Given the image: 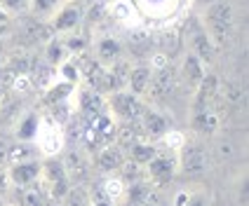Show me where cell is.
<instances>
[{
	"mask_svg": "<svg viewBox=\"0 0 249 206\" xmlns=\"http://www.w3.org/2000/svg\"><path fill=\"white\" fill-rule=\"evenodd\" d=\"M2 56H5V45L0 42V61H2Z\"/></svg>",
	"mask_w": 249,
	"mask_h": 206,
	"instance_id": "cell-36",
	"label": "cell"
},
{
	"mask_svg": "<svg viewBox=\"0 0 249 206\" xmlns=\"http://www.w3.org/2000/svg\"><path fill=\"white\" fill-rule=\"evenodd\" d=\"M36 129H38V120H36V117H28V120H24V122L19 124V138H24V141L33 138V136H36Z\"/></svg>",
	"mask_w": 249,
	"mask_h": 206,
	"instance_id": "cell-29",
	"label": "cell"
},
{
	"mask_svg": "<svg viewBox=\"0 0 249 206\" xmlns=\"http://www.w3.org/2000/svg\"><path fill=\"white\" fill-rule=\"evenodd\" d=\"M7 21H10V14H7L5 10H2V7H0V26H5Z\"/></svg>",
	"mask_w": 249,
	"mask_h": 206,
	"instance_id": "cell-35",
	"label": "cell"
},
{
	"mask_svg": "<svg viewBox=\"0 0 249 206\" xmlns=\"http://www.w3.org/2000/svg\"><path fill=\"white\" fill-rule=\"evenodd\" d=\"M28 159H33V152H31L28 145H24V143L10 145V150H7V162L10 164H19V162H28Z\"/></svg>",
	"mask_w": 249,
	"mask_h": 206,
	"instance_id": "cell-22",
	"label": "cell"
},
{
	"mask_svg": "<svg viewBox=\"0 0 249 206\" xmlns=\"http://www.w3.org/2000/svg\"><path fill=\"white\" fill-rule=\"evenodd\" d=\"M0 7L7 14H19L31 7V0H0Z\"/></svg>",
	"mask_w": 249,
	"mask_h": 206,
	"instance_id": "cell-27",
	"label": "cell"
},
{
	"mask_svg": "<svg viewBox=\"0 0 249 206\" xmlns=\"http://www.w3.org/2000/svg\"><path fill=\"white\" fill-rule=\"evenodd\" d=\"M10 89H12L17 96L28 94V92L33 89V80H31V75H14L12 82H10Z\"/></svg>",
	"mask_w": 249,
	"mask_h": 206,
	"instance_id": "cell-24",
	"label": "cell"
},
{
	"mask_svg": "<svg viewBox=\"0 0 249 206\" xmlns=\"http://www.w3.org/2000/svg\"><path fill=\"white\" fill-rule=\"evenodd\" d=\"M233 26H235V12L231 0H212L205 10V21H202V28L212 45L214 47L226 45L233 35Z\"/></svg>",
	"mask_w": 249,
	"mask_h": 206,
	"instance_id": "cell-1",
	"label": "cell"
},
{
	"mask_svg": "<svg viewBox=\"0 0 249 206\" xmlns=\"http://www.w3.org/2000/svg\"><path fill=\"white\" fill-rule=\"evenodd\" d=\"M219 78L216 75H205L202 82L197 84L195 89V103H193V110H200V108H209L219 101Z\"/></svg>",
	"mask_w": 249,
	"mask_h": 206,
	"instance_id": "cell-9",
	"label": "cell"
},
{
	"mask_svg": "<svg viewBox=\"0 0 249 206\" xmlns=\"http://www.w3.org/2000/svg\"><path fill=\"white\" fill-rule=\"evenodd\" d=\"M66 56H69V49H66L64 40H59V38L47 40V61H50V66H54V68L61 66L66 61Z\"/></svg>",
	"mask_w": 249,
	"mask_h": 206,
	"instance_id": "cell-19",
	"label": "cell"
},
{
	"mask_svg": "<svg viewBox=\"0 0 249 206\" xmlns=\"http://www.w3.org/2000/svg\"><path fill=\"white\" fill-rule=\"evenodd\" d=\"M141 124H143V134L146 136H165L167 131V120L162 115L153 112V110H143L141 115Z\"/></svg>",
	"mask_w": 249,
	"mask_h": 206,
	"instance_id": "cell-15",
	"label": "cell"
},
{
	"mask_svg": "<svg viewBox=\"0 0 249 206\" xmlns=\"http://www.w3.org/2000/svg\"><path fill=\"white\" fill-rule=\"evenodd\" d=\"M111 14H113V19H118L120 24H124V26H129V28H134L139 24V12L129 0H113Z\"/></svg>",
	"mask_w": 249,
	"mask_h": 206,
	"instance_id": "cell-13",
	"label": "cell"
},
{
	"mask_svg": "<svg viewBox=\"0 0 249 206\" xmlns=\"http://www.w3.org/2000/svg\"><path fill=\"white\" fill-rule=\"evenodd\" d=\"M124 159H127V155H124V148L120 143H108V145H104L101 152H99L97 157V164L99 169H104V171H118L120 166L124 164Z\"/></svg>",
	"mask_w": 249,
	"mask_h": 206,
	"instance_id": "cell-11",
	"label": "cell"
},
{
	"mask_svg": "<svg viewBox=\"0 0 249 206\" xmlns=\"http://www.w3.org/2000/svg\"><path fill=\"white\" fill-rule=\"evenodd\" d=\"M158 155V150H155V145H151V143H146V141H137L132 148H129V157H132V162L134 164H148L153 157Z\"/></svg>",
	"mask_w": 249,
	"mask_h": 206,
	"instance_id": "cell-18",
	"label": "cell"
},
{
	"mask_svg": "<svg viewBox=\"0 0 249 206\" xmlns=\"http://www.w3.org/2000/svg\"><path fill=\"white\" fill-rule=\"evenodd\" d=\"M120 54H123V47H120V42L115 38H104V40L97 42V56L101 63H111L113 66Z\"/></svg>",
	"mask_w": 249,
	"mask_h": 206,
	"instance_id": "cell-16",
	"label": "cell"
},
{
	"mask_svg": "<svg viewBox=\"0 0 249 206\" xmlns=\"http://www.w3.org/2000/svg\"><path fill=\"white\" fill-rule=\"evenodd\" d=\"M66 197H69L71 206H92V197H89V192L85 188H71Z\"/></svg>",
	"mask_w": 249,
	"mask_h": 206,
	"instance_id": "cell-23",
	"label": "cell"
},
{
	"mask_svg": "<svg viewBox=\"0 0 249 206\" xmlns=\"http://www.w3.org/2000/svg\"><path fill=\"white\" fill-rule=\"evenodd\" d=\"M7 150H10V143L5 138H0V166L7 164Z\"/></svg>",
	"mask_w": 249,
	"mask_h": 206,
	"instance_id": "cell-32",
	"label": "cell"
},
{
	"mask_svg": "<svg viewBox=\"0 0 249 206\" xmlns=\"http://www.w3.org/2000/svg\"><path fill=\"white\" fill-rule=\"evenodd\" d=\"M179 157H177V166H179L181 174L186 176H200L207 171L209 157H207V148L202 143H183L179 150Z\"/></svg>",
	"mask_w": 249,
	"mask_h": 206,
	"instance_id": "cell-2",
	"label": "cell"
},
{
	"mask_svg": "<svg viewBox=\"0 0 249 206\" xmlns=\"http://www.w3.org/2000/svg\"><path fill=\"white\" fill-rule=\"evenodd\" d=\"M148 169H146V176L151 180V188H162L169 180L174 178V174L179 171L177 166V157H167V155H155L151 162H148Z\"/></svg>",
	"mask_w": 249,
	"mask_h": 206,
	"instance_id": "cell-4",
	"label": "cell"
},
{
	"mask_svg": "<svg viewBox=\"0 0 249 206\" xmlns=\"http://www.w3.org/2000/svg\"><path fill=\"white\" fill-rule=\"evenodd\" d=\"M36 145H38V150L42 155H47V157H54L61 152L64 148V134H61V127L54 122V120H50V117H45V120H38V129H36Z\"/></svg>",
	"mask_w": 249,
	"mask_h": 206,
	"instance_id": "cell-3",
	"label": "cell"
},
{
	"mask_svg": "<svg viewBox=\"0 0 249 206\" xmlns=\"http://www.w3.org/2000/svg\"><path fill=\"white\" fill-rule=\"evenodd\" d=\"M104 194L108 197V202L118 199V197H123V194H124L123 180H120V178H108L106 183H104Z\"/></svg>",
	"mask_w": 249,
	"mask_h": 206,
	"instance_id": "cell-25",
	"label": "cell"
},
{
	"mask_svg": "<svg viewBox=\"0 0 249 206\" xmlns=\"http://www.w3.org/2000/svg\"><path fill=\"white\" fill-rule=\"evenodd\" d=\"M24 206H45V197L40 190L36 188H24V197H21Z\"/></svg>",
	"mask_w": 249,
	"mask_h": 206,
	"instance_id": "cell-28",
	"label": "cell"
},
{
	"mask_svg": "<svg viewBox=\"0 0 249 206\" xmlns=\"http://www.w3.org/2000/svg\"><path fill=\"white\" fill-rule=\"evenodd\" d=\"M108 108H113V112H118V117H123L127 122H137L143 115V106L139 103V98L129 92H113L108 98Z\"/></svg>",
	"mask_w": 249,
	"mask_h": 206,
	"instance_id": "cell-5",
	"label": "cell"
},
{
	"mask_svg": "<svg viewBox=\"0 0 249 206\" xmlns=\"http://www.w3.org/2000/svg\"><path fill=\"white\" fill-rule=\"evenodd\" d=\"M214 106H216V103H214ZM214 106L193 110V129H195V131H200V134H214V131H219L221 115L216 112V108H214Z\"/></svg>",
	"mask_w": 249,
	"mask_h": 206,
	"instance_id": "cell-10",
	"label": "cell"
},
{
	"mask_svg": "<svg viewBox=\"0 0 249 206\" xmlns=\"http://www.w3.org/2000/svg\"><path fill=\"white\" fill-rule=\"evenodd\" d=\"M80 103H83L85 112H92V115L104 112V106H106V101H104V96L99 92H83L80 94Z\"/></svg>",
	"mask_w": 249,
	"mask_h": 206,
	"instance_id": "cell-21",
	"label": "cell"
},
{
	"mask_svg": "<svg viewBox=\"0 0 249 206\" xmlns=\"http://www.w3.org/2000/svg\"><path fill=\"white\" fill-rule=\"evenodd\" d=\"M0 206H7V204H5V202H2V197H0Z\"/></svg>",
	"mask_w": 249,
	"mask_h": 206,
	"instance_id": "cell-37",
	"label": "cell"
},
{
	"mask_svg": "<svg viewBox=\"0 0 249 206\" xmlns=\"http://www.w3.org/2000/svg\"><path fill=\"white\" fill-rule=\"evenodd\" d=\"M59 68V73L64 75V82H69V84H73V82H78V75H80V68L71 61V59H66L61 66H56Z\"/></svg>",
	"mask_w": 249,
	"mask_h": 206,
	"instance_id": "cell-26",
	"label": "cell"
},
{
	"mask_svg": "<svg viewBox=\"0 0 249 206\" xmlns=\"http://www.w3.org/2000/svg\"><path fill=\"white\" fill-rule=\"evenodd\" d=\"M151 78H153V70L148 66H137V68L129 70L127 75V84L132 89V94L139 96V94H146L148 87H151Z\"/></svg>",
	"mask_w": 249,
	"mask_h": 206,
	"instance_id": "cell-12",
	"label": "cell"
},
{
	"mask_svg": "<svg viewBox=\"0 0 249 206\" xmlns=\"http://www.w3.org/2000/svg\"><path fill=\"white\" fill-rule=\"evenodd\" d=\"M186 206H207V202H205L202 194H195V197H191V202H188Z\"/></svg>",
	"mask_w": 249,
	"mask_h": 206,
	"instance_id": "cell-34",
	"label": "cell"
},
{
	"mask_svg": "<svg viewBox=\"0 0 249 206\" xmlns=\"http://www.w3.org/2000/svg\"><path fill=\"white\" fill-rule=\"evenodd\" d=\"M186 38L191 42V54L197 56L202 63H212V59H214V52H216V47L212 45V40L207 38V33H205V28L202 24H197L193 21L191 26H188V33H186Z\"/></svg>",
	"mask_w": 249,
	"mask_h": 206,
	"instance_id": "cell-6",
	"label": "cell"
},
{
	"mask_svg": "<svg viewBox=\"0 0 249 206\" xmlns=\"http://www.w3.org/2000/svg\"><path fill=\"white\" fill-rule=\"evenodd\" d=\"M207 73H205V63L193 54H186V61H183V80L186 84H191L193 89H197V84L202 82V78H205Z\"/></svg>",
	"mask_w": 249,
	"mask_h": 206,
	"instance_id": "cell-14",
	"label": "cell"
},
{
	"mask_svg": "<svg viewBox=\"0 0 249 206\" xmlns=\"http://www.w3.org/2000/svg\"><path fill=\"white\" fill-rule=\"evenodd\" d=\"M42 176H47V180L52 185H59V183H69V174H66V164L59 162V159H47L42 164Z\"/></svg>",
	"mask_w": 249,
	"mask_h": 206,
	"instance_id": "cell-17",
	"label": "cell"
},
{
	"mask_svg": "<svg viewBox=\"0 0 249 206\" xmlns=\"http://www.w3.org/2000/svg\"><path fill=\"white\" fill-rule=\"evenodd\" d=\"M191 202V194L188 192H179L177 194V199H174V206H186Z\"/></svg>",
	"mask_w": 249,
	"mask_h": 206,
	"instance_id": "cell-33",
	"label": "cell"
},
{
	"mask_svg": "<svg viewBox=\"0 0 249 206\" xmlns=\"http://www.w3.org/2000/svg\"><path fill=\"white\" fill-rule=\"evenodd\" d=\"M83 19V7L80 2H64L56 14L52 16V33H66V31H73V28L80 24Z\"/></svg>",
	"mask_w": 249,
	"mask_h": 206,
	"instance_id": "cell-8",
	"label": "cell"
},
{
	"mask_svg": "<svg viewBox=\"0 0 249 206\" xmlns=\"http://www.w3.org/2000/svg\"><path fill=\"white\" fill-rule=\"evenodd\" d=\"M162 138H165V143H167V148H169V150H179L181 145L186 143V136H183L181 131H167Z\"/></svg>",
	"mask_w": 249,
	"mask_h": 206,
	"instance_id": "cell-30",
	"label": "cell"
},
{
	"mask_svg": "<svg viewBox=\"0 0 249 206\" xmlns=\"http://www.w3.org/2000/svg\"><path fill=\"white\" fill-rule=\"evenodd\" d=\"M7 188H10V176H7V169H5V166H0V197L7 192Z\"/></svg>",
	"mask_w": 249,
	"mask_h": 206,
	"instance_id": "cell-31",
	"label": "cell"
},
{
	"mask_svg": "<svg viewBox=\"0 0 249 206\" xmlns=\"http://www.w3.org/2000/svg\"><path fill=\"white\" fill-rule=\"evenodd\" d=\"M61 5H64L61 0H31V7L28 10L36 14L38 19H52Z\"/></svg>",
	"mask_w": 249,
	"mask_h": 206,
	"instance_id": "cell-20",
	"label": "cell"
},
{
	"mask_svg": "<svg viewBox=\"0 0 249 206\" xmlns=\"http://www.w3.org/2000/svg\"><path fill=\"white\" fill-rule=\"evenodd\" d=\"M10 183H14L17 188H31L36 180L42 176V164L38 159H28V162H19L7 169Z\"/></svg>",
	"mask_w": 249,
	"mask_h": 206,
	"instance_id": "cell-7",
	"label": "cell"
}]
</instances>
